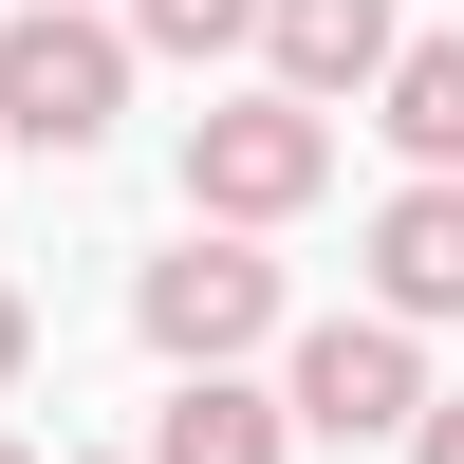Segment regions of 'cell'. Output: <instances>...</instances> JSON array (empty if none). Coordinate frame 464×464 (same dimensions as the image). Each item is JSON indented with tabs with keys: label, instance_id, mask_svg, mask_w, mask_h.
Wrapping results in <instances>:
<instances>
[{
	"label": "cell",
	"instance_id": "obj_1",
	"mask_svg": "<svg viewBox=\"0 0 464 464\" xmlns=\"http://www.w3.org/2000/svg\"><path fill=\"white\" fill-rule=\"evenodd\" d=\"M111 111H130V37L93 19V0H19L0 19V149H111Z\"/></svg>",
	"mask_w": 464,
	"mask_h": 464
},
{
	"label": "cell",
	"instance_id": "obj_2",
	"mask_svg": "<svg viewBox=\"0 0 464 464\" xmlns=\"http://www.w3.org/2000/svg\"><path fill=\"white\" fill-rule=\"evenodd\" d=\"M334 186V111H297L279 74H260V93H223V111H186V223H297Z\"/></svg>",
	"mask_w": 464,
	"mask_h": 464
},
{
	"label": "cell",
	"instance_id": "obj_3",
	"mask_svg": "<svg viewBox=\"0 0 464 464\" xmlns=\"http://www.w3.org/2000/svg\"><path fill=\"white\" fill-rule=\"evenodd\" d=\"M130 334H149L168 372H242L260 334H279V260H260L242 223H186V242L130 279Z\"/></svg>",
	"mask_w": 464,
	"mask_h": 464
},
{
	"label": "cell",
	"instance_id": "obj_4",
	"mask_svg": "<svg viewBox=\"0 0 464 464\" xmlns=\"http://www.w3.org/2000/svg\"><path fill=\"white\" fill-rule=\"evenodd\" d=\"M409 409H428V334L372 316V297H353V316H316V334L279 353V428H316V446H391Z\"/></svg>",
	"mask_w": 464,
	"mask_h": 464
},
{
	"label": "cell",
	"instance_id": "obj_5",
	"mask_svg": "<svg viewBox=\"0 0 464 464\" xmlns=\"http://www.w3.org/2000/svg\"><path fill=\"white\" fill-rule=\"evenodd\" d=\"M372 316H464V168H409L391 205H372Z\"/></svg>",
	"mask_w": 464,
	"mask_h": 464
},
{
	"label": "cell",
	"instance_id": "obj_6",
	"mask_svg": "<svg viewBox=\"0 0 464 464\" xmlns=\"http://www.w3.org/2000/svg\"><path fill=\"white\" fill-rule=\"evenodd\" d=\"M260 56H279L297 111H334V93H372V56H391V0H260Z\"/></svg>",
	"mask_w": 464,
	"mask_h": 464
},
{
	"label": "cell",
	"instance_id": "obj_7",
	"mask_svg": "<svg viewBox=\"0 0 464 464\" xmlns=\"http://www.w3.org/2000/svg\"><path fill=\"white\" fill-rule=\"evenodd\" d=\"M149 464H297V428H279V391H242V372H168Z\"/></svg>",
	"mask_w": 464,
	"mask_h": 464
},
{
	"label": "cell",
	"instance_id": "obj_8",
	"mask_svg": "<svg viewBox=\"0 0 464 464\" xmlns=\"http://www.w3.org/2000/svg\"><path fill=\"white\" fill-rule=\"evenodd\" d=\"M372 130H391L409 168H464V37H391V56H372Z\"/></svg>",
	"mask_w": 464,
	"mask_h": 464
},
{
	"label": "cell",
	"instance_id": "obj_9",
	"mask_svg": "<svg viewBox=\"0 0 464 464\" xmlns=\"http://www.w3.org/2000/svg\"><path fill=\"white\" fill-rule=\"evenodd\" d=\"M111 37H130V56H242V37H260V0H130Z\"/></svg>",
	"mask_w": 464,
	"mask_h": 464
},
{
	"label": "cell",
	"instance_id": "obj_10",
	"mask_svg": "<svg viewBox=\"0 0 464 464\" xmlns=\"http://www.w3.org/2000/svg\"><path fill=\"white\" fill-rule=\"evenodd\" d=\"M409 464H464V391H428V409H409Z\"/></svg>",
	"mask_w": 464,
	"mask_h": 464
},
{
	"label": "cell",
	"instance_id": "obj_11",
	"mask_svg": "<svg viewBox=\"0 0 464 464\" xmlns=\"http://www.w3.org/2000/svg\"><path fill=\"white\" fill-rule=\"evenodd\" d=\"M19 372H37V316H19V279H0V391H19Z\"/></svg>",
	"mask_w": 464,
	"mask_h": 464
},
{
	"label": "cell",
	"instance_id": "obj_12",
	"mask_svg": "<svg viewBox=\"0 0 464 464\" xmlns=\"http://www.w3.org/2000/svg\"><path fill=\"white\" fill-rule=\"evenodd\" d=\"M0 464H37V446H0Z\"/></svg>",
	"mask_w": 464,
	"mask_h": 464
}]
</instances>
